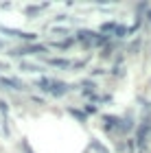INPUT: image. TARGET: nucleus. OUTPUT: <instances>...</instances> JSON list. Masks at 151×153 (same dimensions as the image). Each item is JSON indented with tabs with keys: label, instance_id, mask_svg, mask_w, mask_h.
<instances>
[{
	"label": "nucleus",
	"instance_id": "obj_13",
	"mask_svg": "<svg viewBox=\"0 0 151 153\" xmlns=\"http://www.w3.org/2000/svg\"><path fill=\"white\" fill-rule=\"evenodd\" d=\"M0 70H9V64H4V61H0Z\"/></svg>",
	"mask_w": 151,
	"mask_h": 153
},
{
	"label": "nucleus",
	"instance_id": "obj_8",
	"mask_svg": "<svg viewBox=\"0 0 151 153\" xmlns=\"http://www.w3.org/2000/svg\"><path fill=\"white\" fill-rule=\"evenodd\" d=\"M44 7H46V4H39V7H26V13H29V16H37V13L42 11Z\"/></svg>",
	"mask_w": 151,
	"mask_h": 153
},
{
	"label": "nucleus",
	"instance_id": "obj_12",
	"mask_svg": "<svg viewBox=\"0 0 151 153\" xmlns=\"http://www.w3.org/2000/svg\"><path fill=\"white\" fill-rule=\"evenodd\" d=\"M22 149H24V153H35V151L29 147V142H26V140H22Z\"/></svg>",
	"mask_w": 151,
	"mask_h": 153
},
{
	"label": "nucleus",
	"instance_id": "obj_2",
	"mask_svg": "<svg viewBox=\"0 0 151 153\" xmlns=\"http://www.w3.org/2000/svg\"><path fill=\"white\" fill-rule=\"evenodd\" d=\"M46 46L42 44H26V46H20V48H13L9 53L11 57H22V55H35V53H44Z\"/></svg>",
	"mask_w": 151,
	"mask_h": 153
},
{
	"label": "nucleus",
	"instance_id": "obj_7",
	"mask_svg": "<svg viewBox=\"0 0 151 153\" xmlns=\"http://www.w3.org/2000/svg\"><path fill=\"white\" fill-rule=\"evenodd\" d=\"M48 64H51V66H59V68H66V66H70L66 59H48Z\"/></svg>",
	"mask_w": 151,
	"mask_h": 153
},
{
	"label": "nucleus",
	"instance_id": "obj_6",
	"mask_svg": "<svg viewBox=\"0 0 151 153\" xmlns=\"http://www.w3.org/2000/svg\"><path fill=\"white\" fill-rule=\"evenodd\" d=\"M0 114H2V120L7 123V114H9V103L0 99Z\"/></svg>",
	"mask_w": 151,
	"mask_h": 153
},
{
	"label": "nucleus",
	"instance_id": "obj_4",
	"mask_svg": "<svg viewBox=\"0 0 151 153\" xmlns=\"http://www.w3.org/2000/svg\"><path fill=\"white\" fill-rule=\"evenodd\" d=\"M0 85L7 88V90H16V92L26 90V85H24L20 79H16V76H0Z\"/></svg>",
	"mask_w": 151,
	"mask_h": 153
},
{
	"label": "nucleus",
	"instance_id": "obj_5",
	"mask_svg": "<svg viewBox=\"0 0 151 153\" xmlns=\"http://www.w3.org/2000/svg\"><path fill=\"white\" fill-rule=\"evenodd\" d=\"M20 68H22V70H26V72H39V70H42V66L29 64V61H22V64H20Z\"/></svg>",
	"mask_w": 151,
	"mask_h": 153
},
{
	"label": "nucleus",
	"instance_id": "obj_1",
	"mask_svg": "<svg viewBox=\"0 0 151 153\" xmlns=\"http://www.w3.org/2000/svg\"><path fill=\"white\" fill-rule=\"evenodd\" d=\"M37 85L39 90H44V92H48L53 96H61V94H66L68 92V85L66 83H61L57 79H48V76H42V79L37 81Z\"/></svg>",
	"mask_w": 151,
	"mask_h": 153
},
{
	"label": "nucleus",
	"instance_id": "obj_10",
	"mask_svg": "<svg viewBox=\"0 0 151 153\" xmlns=\"http://www.w3.org/2000/svg\"><path fill=\"white\" fill-rule=\"evenodd\" d=\"M70 44H72V39H61V42H57L55 46H57V48H68Z\"/></svg>",
	"mask_w": 151,
	"mask_h": 153
},
{
	"label": "nucleus",
	"instance_id": "obj_11",
	"mask_svg": "<svg viewBox=\"0 0 151 153\" xmlns=\"http://www.w3.org/2000/svg\"><path fill=\"white\" fill-rule=\"evenodd\" d=\"M114 33H116L118 37H123V35L127 33V29H125V26H116V29H114Z\"/></svg>",
	"mask_w": 151,
	"mask_h": 153
},
{
	"label": "nucleus",
	"instance_id": "obj_9",
	"mask_svg": "<svg viewBox=\"0 0 151 153\" xmlns=\"http://www.w3.org/2000/svg\"><path fill=\"white\" fill-rule=\"evenodd\" d=\"M68 112H70V114H72L74 118H79V120H81V123H83V120H86V114H81V112H77V109H68Z\"/></svg>",
	"mask_w": 151,
	"mask_h": 153
},
{
	"label": "nucleus",
	"instance_id": "obj_3",
	"mask_svg": "<svg viewBox=\"0 0 151 153\" xmlns=\"http://www.w3.org/2000/svg\"><path fill=\"white\" fill-rule=\"evenodd\" d=\"M0 33H7L11 37H18V39H24V42H33L37 35L35 33H26V31H18V29H9V26H0Z\"/></svg>",
	"mask_w": 151,
	"mask_h": 153
},
{
	"label": "nucleus",
	"instance_id": "obj_15",
	"mask_svg": "<svg viewBox=\"0 0 151 153\" xmlns=\"http://www.w3.org/2000/svg\"><path fill=\"white\" fill-rule=\"evenodd\" d=\"M147 16H149V20H151V11H149V13H147Z\"/></svg>",
	"mask_w": 151,
	"mask_h": 153
},
{
	"label": "nucleus",
	"instance_id": "obj_14",
	"mask_svg": "<svg viewBox=\"0 0 151 153\" xmlns=\"http://www.w3.org/2000/svg\"><path fill=\"white\" fill-rule=\"evenodd\" d=\"M0 48H4V42H2V39H0Z\"/></svg>",
	"mask_w": 151,
	"mask_h": 153
}]
</instances>
